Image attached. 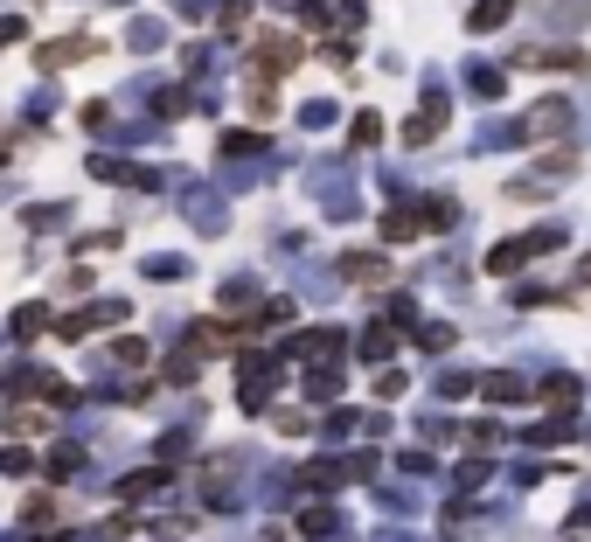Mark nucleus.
<instances>
[{
    "mask_svg": "<svg viewBox=\"0 0 591 542\" xmlns=\"http://www.w3.org/2000/svg\"><path fill=\"white\" fill-rule=\"evenodd\" d=\"M188 341H195V348H202V355H223V341H230V334H223V327H216V320H202V327H195V334H188Z\"/></svg>",
    "mask_w": 591,
    "mask_h": 542,
    "instance_id": "2",
    "label": "nucleus"
},
{
    "mask_svg": "<svg viewBox=\"0 0 591 542\" xmlns=\"http://www.w3.org/2000/svg\"><path fill=\"white\" fill-rule=\"evenodd\" d=\"M578 278H585V285H591V258H585V265H578Z\"/></svg>",
    "mask_w": 591,
    "mask_h": 542,
    "instance_id": "3",
    "label": "nucleus"
},
{
    "mask_svg": "<svg viewBox=\"0 0 591 542\" xmlns=\"http://www.w3.org/2000/svg\"><path fill=\"white\" fill-rule=\"evenodd\" d=\"M557 126H571L564 105H536V112H529V133H557Z\"/></svg>",
    "mask_w": 591,
    "mask_h": 542,
    "instance_id": "1",
    "label": "nucleus"
}]
</instances>
